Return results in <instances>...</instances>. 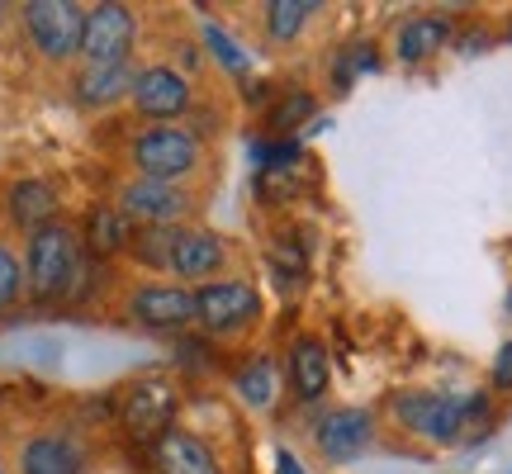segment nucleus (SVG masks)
Instances as JSON below:
<instances>
[{
	"label": "nucleus",
	"instance_id": "nucleus-4",
	"mask_svg": "<svg viewBox=\"0 0 512 474\" xmlns=\"http://www.w3.org/2000/svg\"><path fill=\"white\" fill-rule=\"evenodd\" d=\"M465 413L470 399H446V394H399L394 399V418L422 441H465Z\"/></svg>",
	"mask_w": 512,
	"mask_h": 474
},
{
	"label": "nucleus",
	"instance_id": "nucleus-7",
	"mask_svg": "<svg viewBox=\"0 0 512 474\" xmlns=\"http://www.w3.org/2000/svg\"><path fill=\"white\" fill-rule=\"evenodd\" d=\"M133 34H138V24H133V15H128L124 5H95L91 15H86L81 53H86V62H95V67H114V62L128 57Z\"/></svg>",
	"mask_w": 512,
	"mask_h": 474
},
{
	"label": "nucleus",
	"instance_id": "nucleus-24",
	"mask_svg": "<svg viewBox=\"0 0 512 474\" xmlns=\"http://www.w3.org/2000/svg\"><path fill=\"white\" fill-rule=\"evenodd\" d=\"M204 38H209L214 57H223V67H228V72H247V57L233 48V38L223 34V29H214V24H209V29H204Z\"/></svg>",
	"mask_w": 512,
	"mask_h": 474
},
{
	"label": "nucleus",
	"instance_id": "nucleus-16",
	"mask_svg": "<svg viewBox=\"0 0 512 474\" xmlns=\"http://www.w3.org/2000/svg\"><path fill=\"white\" fill-rule=\"evenodd\" d=\"M133 81H138V72H128L124 62H114V67L86 62V72L76 76V100L91 105V110H100V105H114V100L133 95Z\"/></svg>",
	"mask_w": 512,
	"mask_h": 474
},
{
	"label": "nucleus",
	"instance_id": "nucleus-13",
	"mask_svg": "<svg viewBox=\"0 0 512 474\" xmlns=\"http://www.w3.org/2000/svg\"><path fill=\"white\" fill-rule=\"evenodd\" d=\"M133 105L147 114V119H171L190 105V86H185L181 72L171 67H143L138 81H133Z\"/></svg>",
	"mask_w": 512,
	"mask_h": 474
},
{
	"label": "nucleus",
	"instance_id": "nucleus-23",
	"mask_svg": "<svg viewBox=\"0 0 512 474\" xmlns=\"http://www.w3.org/2000/svg\"><path fill=\"white\" fill-rule=\"evenodd\" d=\"M24 290V271H19V261L10 247H0V309H10Z\"/></svg>",
	"mask_w": 512,
	"mask_h": 474
},
{
	"label": "nucleus",
	"instance_id": "nucleus-6",
	"mask_svg": "<svg viewBox=\"0 0 512 474\" xmlns=\"http://www.w3.org/2000/svg\"><path fill=\"white\" fill-rule=\"evenodd\" d=\"M119 209H124L133 223L143 219L147 228H171L176 219L190 214V195L171 181H147V176H138V181H128L124 190H119Z\"/></svg>",
	"mask_w": 512,
	"mask_h": 474
},
{
	"label": "nucleus",
	"instance_id": "nucleus-19",
	"mask_svg": "<svg viewBox=\"0 0 512 474\" xmlns=\"http://www.w3.org/2000/svg\"><path fill=\"white\" fill-rule=\"evenodd\" d=\"M441 43H451V24H446L441 15H418L399 29L394 53H399V62H422V57L437 53Z\"/></svg>",
	"mask_w": 512,
	"mask_h": 474
},
{
	"label": "nucleus",
	"instance_id": "nucleus-1",
	"mask_svg": "<svg viewBox=\"0 0 512 474\" xmlns=\"http://www.w3.org/2000/svg\"><path fill=\"white\" fill-rule=\"evenodd\" d=\"M86 280V261L76 247V233L67 223H48L29 237V294L38 304L53 299H72Z\"/></svg>",
	"mask_w": 512,
	"mask_h": 474
},
{
	"label": "nucleus",
	"instance_id": "nucleus-26",
	"mask_svg": "<svg viewBox=\"0 0 512 474\" xmlns=\"http://www.w3.org/2000/svg\"><path fill=\"white\" fill-rule=\"evenodd\" d=\"M280 474H304V470H299V460H294L290 451H280Z\"/></svg>",
	"mask_w": 512,
	"mask_h": 474
},
{
	"label": "nucleus",
	"instance_id": "nucleus-21",
	"mask_svg": "<svg viewBox=\"0 0 512 474\" xmlns=\"http://www.w3.org/2000/svg\"><path fill=\"white\" fill-rule=\"evenodd\" d=\"M238 389H242V399H247V403L266 408V403H271V394H275V365L271 361H252L238 375Z\"/></svg>",
	"mask_w": 512,
	"mask_h": 474
},
{
	"label": "nucleus",
	"instance_id": "nucleus-15",
	"mask_svg": "<svg viewBox=\"0 0 512 474\" xmlns=\"http://www.w3.org/2000/svg\"><path fill=\"white\" fill-rule=\"evenodd\" d=\"M290 384L304 403L328 394V351H323V342L299 337V342L290 347Z\"/></svg>",
	"mask_w": 512,
	"mask_h": 474
},
{
	"label": "nucleus",
	"instance_id": "nucleus-11",
	"mask_svg": "<svg viewBox=\"0 0 512 474\" xmlns=\"http://www.w3.org/2000/svg\"><path fill=\"white\" fill-rule=\"evenodd\" d=\"M223 261H228V247L214 233H204V228H176L166 271L181 275V280H209V275L223 271Z\"/></svg>",
	"mask_w": 512,
	"mask_h": 474
},
{
	"label": "nucleus",
	"instance_id": "nucleus-10",
	"mask_svg": "<svg viewBox=\"0 0 512 474\" xmlns=\"http://www.w3.org/2000/svg\"><path fill=\"white\" fill-rule=\"evenodd\" d=\"M147 460H152L157 474H223L214 446L200 441L195 432H185V427H171V432L147 451Z\"/></svg>",
	"mask_w": 512,
	"mask_h": 474
},
{
	"label": "nucleus",
	"instance_id": "nucleus-3",
	"mask_svg": "<svg viewBox=\"0 0 512 474\" xmlns=\"http://www.w3.org/2000/svg\"><path fill=\"white\" fill-rule=\"evenodd\" d=\"M200 157H204V147L190 128L162 124L133 138V166H138V176H147V181H181V176H190L200 166Z\"/></svg>",
	"mask_w": 512,
	"mask_h": 474
},
{
	"label": "nucleus",
	"instance_id": "nucleus-20",
	"mask_svg": "<svg viewBox=\"0 0 512 474\" xmlns=\"http://www.w3.org/2000/svg\"><path fill=\"white\" fill-rule=\"evenodd\" d=\"M309 15H313L309 0H275L271 10H266V29H271V38L290 43V38L309 24Z\"/></svg>",
	"mask_w": 512,
	"mask_h": 474
},
{
	"label": "nucleus",
	"instance_id": "nucleus-12",
	"mask_svg": "<svg viewBox=\"0 0 512 474\" xmlns=\"http://www.w3.org/2000/svg\"><path fill=\"white\" fill-rule=\"evenodd\" d=\"M375 437V418L366 408H337L318 422V451L328 460H356Z\"/></svg>",
	"mask_w": 512,
	"mask_h": 474
},
{
	"label": "nucleus",
	"instance_id": "nucleus-9",
	"mask_svg": "<svg viewBox=\"0 0 512 474\" xmlns=\"http://www.w3.org/2000/svg\"><path fill=\"white\" fill-rule=\"evenodd\" d=\"M128 309H133V318L143 328H162V332L185 328V323L200 318L195 290H185V285H143V290H133Z\"/></svg>",
	"mask_w": 512,
	"mask_h": 474
},
{
	"label": "nucleus",
	"instance_id": "nucleus-14",
	"mask_svg": "<svg viewBox=\"0 0 512 474\" xmlns=\"http://www.w3.org/2000/svg\"><path fill=\"white\" fill-rule=\"evenodd\" d=\"M133 237H138L133 219H128L124 209H114V204H95L91 214H86V247H91V256L128 252V247H133Z\"/></svg>",
	"mask_w": 512,
	"mask_h": 474
},
{
	"label": "nucleus",
	"instance_id": "nucleus-8",
	"mask_svg": "<svg viewBox=\"0 0 512 474\" xmlns=\"http://www.w3.org/2000/svg\"><path fill=\"white\" fill-rule=\"evenodd\" d=\"M200 304V323L209 332H238L247 328L256 313H261V299H256L252 285H238V280H214L195 294Z\"/></svg>",
	"mask_w": 512,
	"mask_h": 474
},
{
	"label": "nucleus",
	"instance_id": "nucleus-2",
	"mask_svg": "<svg viewBox=\"0 0 512 474\" xmlns=\"http://www.w3.org/2000/svg\"><path fill=\"white\" fill-rule=\"evenodd\" d=\"M176 384L162 380V375H147V380H133L124 389V399H119V422H124V432L133 446H157V441L171 432V422H176Z\"/></svg>",
	"mask_w": 512,
	"mask_h": 474
},
{
	"label": "nucleus",
	"instance_id": "nucleus-5",
	"mask_svg": "<svg viewBox=\"0 0 512 474\" xmlns=\"http://www.w3.org/2000/svg\"><path fill=\"white\" fill-rule=\"evenodd\" d=\"M24 29L38 43L43 57H72L81 53V34H86V15L81 5H67V0H38L24 10Z\"/></svg>",
	"mask_w": 512,
	"mask_h": 474
},
{
	"label": "nucleus",
	"instance_id": "nucleus-25",
	"mask_svg": "<svg viewBox=\"0 0 512 474\" xmlns=\"http://www.w3.org/2000/svg\"><path fill=\"white\" fill-rule=\"evenodd\" d=\"M494 384L498 389H512V342H503L494 356Z\"/></svg>",
	"mask_w": 512,
	"mask_h": 474
},
{
	"label": "nucleus",
	"instance_id": "nucleus-22",
	"mask_svg": "<svg viewBox=\"0 0 512 474\" xmlns=\"http://www.w3.org/2000/svg\"><path fill=\"white\" fill-rule=\"evenodd\" d=\"M313 110H318V105H313V95L299 91V95H285V100H280V105H275L266 119H271V128L290 133V128H299L304 119H313Z\"/></svg>",
	"mask_w": 512,
	"mask_h": 474
},
{
	"label": "nucleus",
	"instance_id": "nucleus-17",
	"mask_svg": "<svg viewBox=\"0 0 512 474\" xmlns=\"http://www.w3.org/2000/svg\"><path fill=\"white\" fill-rule=\"evenodd\" d=\"M10 219L29 233L57 223V190L48 181H15L10 185Z\"/></svg>",
	"mask_w": 512,
	"mask_h": 474
},
{
	"label": "nucleus",
	"instance_id": "nucleus-18",
	"mask_svg": "<svg viewBox=\"0 0 512 474\" xmlns=\"http://www.w3.org/2000/svg\"><path fill=\"white\" fill-rule=\"evenodd\" d=\"M81 446L67 437H34L19 456V470L24 474H81Z\"/></svg>",
	"mask_w": 512,
	"mask_h": 474
}]
</instances>
